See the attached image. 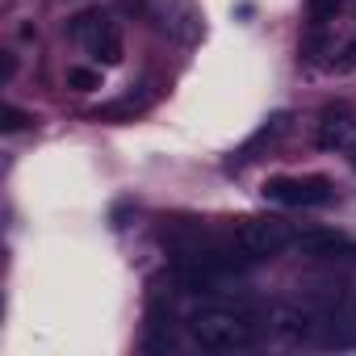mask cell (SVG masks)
Instances as JSON below:
<instances>
[{"mask_svg":"<svg viewBox=\"0 0 356 356\" xmlns=\"http://www.w3.org/2000/svg\"><path fill=\"white\" fill-rule=\"evenodd\" d=\"M189 335L197 348L206 352H239V348H252L256 343V323L239 310H227V306H202L193 318H189Z\"/></svg>","mask_w":356,"mask_h":356,"instance_id":"obj_1","label":"cell"},{"mask_svg":"<svg viewBox=\"0 0 356 356\" xmlns=\"http://www.w3.org/2000/svg\"><path fill=\"white\" fill-rule=\"evenodd\" d=\"M67 30H72V38H76L97 63H105V67H118V63H122V30H118V22H113L105 9H84V13H76Z\"/></svg>","mask_w":356,"mask_h":356,"instance_id":"obj_2","label":"cell"},{"mask_svg":"<svg viewBox=\"0 0 356 356\" xmlns=\"http://www.w3.org/2000/svg\"><path fill=\"white\" fill-rule=\"evenodd\" d=\"M231 243L248 256V260H273L293 243V231L281 218H243L231 231Z\"/></svg>","mask_w":356,"mask_h":356,"instance_id":"obj_3","label":"cell"},{"mask_svg":"<svg viewBox=\"0 0 356 356\" xmlns=\"http://www.w3.org/2000/svg\"><path fill=\"white\" fill-rule=\"evenodd\" d=\"M260 193L273 206H302V210L327 206L335 197V189H331L327 176H273V181L260 185Z\"/></svg>","mask_w":356,"mask_h":356,"instance_id":"obj_4","label":"cell"},{"mask_svg":"<svg viewBox=\"0 0 356 356\" xmlns=\"http://www.w3.org/2000/svg\"><path fill=\"white\" fill-rule=\"evenodd\" d=\"M323 318H327V310H318V306H310V302H289V306H277V310L268 314V331H273L281 343H314V348H318Z\"/></svg>","mask_w":356,"mask_h":356,"instance_id":"obj_5","label":"cell"},{"mask_svg":"<svg viewBox=\"0 0 356 356\" xmlns=\"http://www.w3.org/2000/svg\"><path fill=\"white\" fill-rule=\"evenodd\" d=\"M356 143V113L348 105H327L318 113V147L323 151H343Z\"/></svg>","mask_w":356,"mask_h":356,"instance_id":"obj_6","label":"cell"},{"mask_svg":"<svg viewBox=\"0 0 356 356\" xmlns=\"http://www.w3.org/2000/svg\"><path fill=\"white\" fill-rule=\"evenodd\" d=\"M293 243L306 252V256H339L348 243H343V235H335V231H306V235H293Z\"/></svg>","mask_w":356,"mask_h":356,"instance_id":"obj_7","label":"cell"},{"mask_svg":"<svg viewBox=\"0 0 356 356\" xmlns=\"http://www.w3.org/2000/svg\"><path fill=\"white\" fill-rule=\"evenodd\" d=\"M26 126H34V113H26V109H17V105H5V109H0V130H5V134L26 130Z\"/></svg>","mask_w":356,"mask_h":356,"instance_id":"obj_8","label":"cell"},{"mask_svg":"<svg viewBox=\"0 0 356 356\" xmlns=\"http://www.w3.org/2000/svg\"><path fill=\"white\" fill-rule=\"evenodd\" d=\"M67 88L92 92V88H101V72H92V67H72V72H67Z\"/></svg>","mask_w":356,"mask_h":356,"instance_id":"obj_9","label":"cell"},{"mask_svg":"<svg viewBox=\"0 0 356 356\" xmlns=\"http://www.w3.org/2000/svg\"><path fill=\"white\" fill-rule=\"evenodd\" d=\"M339 5H343V0H306V13H310L314 22H331V17L339 13Z\"/></svg>","mask_w":356,"mask_h":356,"instance_id":"obj_10","label":"cell"},{"mask_svg":"<svg viewBox=\"0 0 356 356\" xmlns=\"http://www.w3.org/2000/svg\"><path fill=\"white\" fill-rule=\"evenodd\" d=\"M352 168H356V155H352Z\"/></svg>","mask_w":356,"mask_h":356,"instance_id":"obj_11","label":"cell"}]
</instances>
